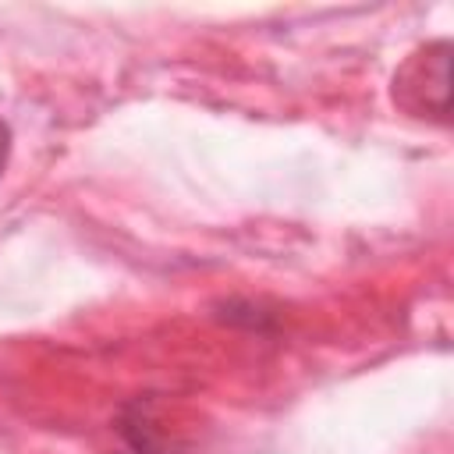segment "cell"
Wrapping results in <instances>:
<instances>
[{"mask_svg":"<svg viewBox=\"0 0 454 454\" xmlns=\"http://www.w3.org/2000/svg\"><path fill=\"white\" fill-rule=\"evenodd\" d=\"M7 156H11V128H7V121L0 117V174H4V167H7Z\"/></svg>","mask_w":454,"mask_h":454,"instance_id":"6da1fadb","label":"cell"}]
</instances>
